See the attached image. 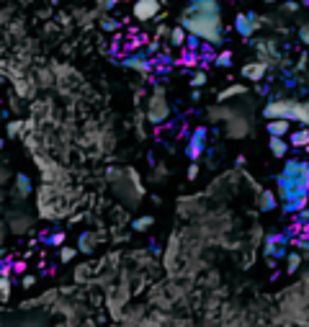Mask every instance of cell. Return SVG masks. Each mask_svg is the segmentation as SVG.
I'll return each mask as SVG.
<instances>
[{
    "label": "cell",
    "instance_id": "6da1fadb",
    "mask_svg": "<svg viewBox=\"0 0 309 327\" xmlns=\"http://www.w3.org/2000/svg\"><path fill=\"white\" fill-rule=\"evenodd\" d=\"M276 193L283 204L286 214H299L309 201V162L289 160L276 176Z\"/></svg>",
    "mask_w": 309,
    "mask_h": 327
},
{
    "label": "cell",
    "instance_id": "7a4b0ae2",
    "mask_svg": "<svg viewBox=\"0 0 309 327\" xmlns=\"http://www.w3.org/2000/svg\"><path fill=\"white\" fill-rule=\"evenodd\" d=\"M181 26L188 34L204 39L206 44H211V47H216V44H222V41H224L222 13H191V11H183Z\"/></svg>",
    "mask_w": 309,
    "mask_h": 327
},
{
    "label": "cell",
    "instance_id": "3957f363",
    "mask_svg": "<svg viewBox=\"0 0 309 327\" xmlns=\"http://www.w3.org/2000/svg\"><path fill=\"white\" fill-rule=\"evenodd\" d=\"M296 114H299V101H294V98H276V101H268L266 108H263V116L268 121L271 119L296 121Z\"/></svg>",
    "mask_w": 309,
    "mask_h": 327
},
{
    "label": "cell",
    "instance_id": "277c9868",
    "mask_svg": "<svg viewBox=\"0 0 309 327\" xmlns=\"http://www.w3.org/2000/svg\"><path fill=\"white\" fill-rule=\"evenodd\" d=\"M291 245V234L289 232H278V234H268L266 237V245H263V255H266L271 263H276V260H283L286 255H289Z\"/></svg>",
    "mask_w": 309,
    "mask_h": 327
},
{
    "label": "cell",
    "instance_id": "5b68a950",
    "mask_svg": "<svg viewBox=\"0 0 309 327\" xmlns=\"http://www.w3.org/2000/svg\"><path fill=\"white\" fill-rule=\"evenodd\" d=\"M131 16L142 24L147 21H154L160 16V0H134V6H131Z\"/></svg>",
    "mask_w": 309,
    "mask_h": 327
},
{
    "label": "cell",
    "instance_id": "8992f818",
    "mask_svg": "<svg viewBox=\"0 0 309 327\" xmlns=\"http://www.w3.org/2000/svg\"><path fill=\"white\" fill-rule=\"evenodd\" d=\"M206 137H209L206 126H196L193 132H191V139H188V147H186V152H188L191 160H198V157L204 155V149H206Z\"/></svg>",
    "mask_w": 309,
    "mask_h": 327
},
{
    "label": "cell",
    "instance_id": "52a82bcc",
    "mask_svg": "<svg viewBox=\"0 0 309 327\" xmlns=\"http://www.w3.org/2000/svg\"><path fill=\"white\" fill-rule=\"evenodd\" d=\"M124 64L129 70H137V72H149L154 67V59L147 54V49H134V52H129Z\"/></svg>",
    "mask_w": 309,
    "mask_h": 327
},
{
    "label": "cell",
    "instance_id": "ba28073f",
    "mask_svg": "<svg viewBox=\"0 0 309 327\" xmlns=\"http://www.w3.org/2000/svg\"><path fill=\"white\" fill-rule=\"evenodd\" d=\"M258 16L255 13H237L235 16V31L242 36V39H250L255 31H258Z\"/></svg>",
    "mask_w": 309,
    "mask_h": 327
},
{
    "label": "cell",
    "instance_id": "9c48e42d",
    "mask_svg": "<svg viewBox=\"0 0 309 327\" xmlns=\"http://www.w3.org/2000/svg\"><path fill=\"white\" fill-rule=\"evenodd\" d=\"M170 114V108H168V103H165V98H163V93L158 91L152 96V101H149V108H147V116H149V121L152 124H160L165 116Z\"/></svg>",
    "mask_w": 309,
    "mask_h": 327
},
{
    "label": "cell",
    "instance_id": "30bf717a",
    "mask_svg": "<svg viewBox=\"0 0 309 327\" xmlns=\"http://www.w3.org/2000/svg\"><path fill=\"white\" fill-rule=\"evenodd\" d=\"M266 72H268V64L266 62H248L245 67H242V77L245 80H253V83H260L263 77H266Z\"/></svg>",
    "mask_w": 309,
    "mask_h": 327
},
{
    "label": "cell",
    "instance_id": "8fae6325",
    "mask_svg": "<svg viewBox=\"0 0 309 327\" xmlns=\"http://www.w3.org/2000/svg\"><path fill=\"white\" fill-rule=\"evenodd\" d=\"M224 132L229 134V137H235V139H240V137H245L248 132H250V121L248 119H235V114L227 119V126H224Z\"/></svg>",
    "mask_w": 309,
    "mask_h": 327
},
{
    "label": "cell",
    "instance_id": "7c38bea8",
    "mask_svg": "<svg viewBox=\"0 0 309 327\" xmlns=\"http://www.w3.org/2000/svg\"><path fill=\"white\" fill-rule=\"evenodd\" d=\"M186 11H191V13H222V6H219V0H191L186 6Z\"/></svg>",
    "mask_w": 309,
    "mask_h": 327
},
{
    "label": "cell",
    "instance_id": "4fadbf2b",
    "mask_svg": "<svg viewBox=\"0 0 309 327\" xmlns=\"http://www.w3.org/2000/svg\"><path fill=\"white\" fill-rule=\"evenodd\" d=\"M266 129H268L271 137H289L291 134V121L289 119H271L266 124Z\"/></svg>",
    "mask_w": 309,
    "mask_h": 327
},
{
    "label": "cell",
    "instance_id": "5bb4252c",
    "mask_svg": "<svg viewBox=\"0 0 309 327\" xmlns=\"http://www.w3.org/2000/svg\"><path fill=\"white\" fill-rule=\"evenodd\" d=\"M258 206H260V211H273L278 206V193H273L271 188H263L258 193Z\"/></svg>",
    "mask_w": 309,
    "mask_h": 327
},
{
    "label": "cell",
    "instance_id": "9a60e30c",
    "mask_svg": "<svg viewBox=\"0 0 309 327\" xmlns=\"http://www.w3.org/2000/svg\"><path fill=\"white\" fill-rule=\"evenodd\" d=\"M268 147H271V155L273 157H278V160H283L286 155H289V142H286L283 137H271V142H268Z\"/></svg>",
    "mask_w": 309,
    "mask_h": 327
},
{
    "label": "cell",
    "instance_id": "2e32d148",
    "mask_svg": "<svg viewBox=\"0 0 309 327\" xmlns=\"http://www.w3.org/2000/svg\"><path fill=\"white\" fill-rule=\"evenodd\" d=\"M289 144L296 147V149H306V147H309V126L291 132V134H289Z\"/></svg>",
    "mask_w": 309,
    "mask_h": 327
},
{
    "label": "cell",
    "instance_id": "e0dca14e",
    "mask_svg": "<svg viewBox=\"0 0 309 327\" xmlns=\"http://www.w3.org/2000/svg\"><path fill=\"white\" fill-rule=\"evenodd\" d=\"M168 41H170V47H186V41H188V31L178 24L175 29H170L168 34Z\"/></svg>",
    "mask_w": 309,
    "mask_h": 327
},
{
    "label": "cell",
    "instance_id": "ac0fdd59",
    "mask_svg": "<svg viewBox=\"0 0 309 327\" xmlns=\"http://www.w3.org/2000/svg\"><path fill=\"white\" fill-rule=\"evenodd\" d=\"M299 268H301V253L294 250V253L286 255V273H296Z\"/></svg>",
    "mask_w": 309,
    "mask_h": 327
},
{
    "label": "cell",
    "instance_id": "d6986e66",
    "mask_svg": "<svg viewBox=\"0 0 309 327\" xmlns=\"http://www.w3.org/2000/svg\"><path fill=\"white\" fill-rule=\"evenodd\" d=\"M245 93V85H229V88H224L222 93H219V101H227L232 96H242Z\"/></svg>",
    "mask_w": 309,
    "mask_h": 327
},
{
    "label": "cell",
    "instance_id": "ffe728a7",
    "mask_svg": "<svg viewBox=\"0 0 309 327\" xmlns=\"http://www.w3.org/2000/svg\"><path fill=\"white\" fill-rule=\"evenodd\" d=\"M296 121L309 126V101H301L299 103V114H296Z\"/></svg>",
    "mask_w": 309,
    "mask_h": 327
},
{
    "label": "cell",
    "instance_id": "44dd1931",
    "mask_svg": "<svg viewBox=\"0 0 309 327\" xmlns=\"http://www.w3.org/2000/svg\"><path fill=\"white\" fill-rule=\"evenodd\" d=\"M214 64H216V67H229V64H232V52H229V49L219 52L216 59H214Z\"/></svg>",
    "mask_w": 309,
    "mask_h": 327
},
{
    "label": "cell",
    "instance_id": "7402d4cb",
    "mask_svg": "<svg viewBox=\"0 0 309 327\" xmlns=\"http://www.w3.org/2000/svg\"><path fill=\"white\" fill-rule=\"evenodd\" d=\"M152 224H154L152 216H139V219H134V224H131V227H134L137 232H144V229H149Z\"/></svg>",
    "mask_w": 309,
    "mask_h": 327
},
{
    "label": "cell",
    "instance_id": "603a6c76",
    "mask_svg": "<svg viewBox=\"0 0 309 327\" xmlns=\"http://www.w3.org/2000/svg\"><path fill=\"white\" fill-rule=\"evenodd\" d=\"M93 245H96V237H93V234H88V232L80 234V250L88 253V250H93Z\"/></svg>",
    "mask_w": 309,
    "mask_h": 327
},
{
    "label": "cell",
    "instance_id": "cb8c5ba5",
    "mask_svg": "<svg viewBox=\"0 0 309 327\" xmlns=\"http://www.w3.org/2000/svg\"><path fill=\"white\" fill-rule=\"evenodd\" d=\"M0 296H3V301L11 299V278H8V276L0 278Z\"/></svg>",
    "mask_w": 309,
    "mask_h": 327
},
{
    "label": "cell",
    "instance_id": "d4e9b609",
    "mask_svg": "<svg viewBox=\"0 0 309 327\" xmlns=\"http://www.w3.org/2000/svg\"><path fill=\"white\" fill-rule=\"evenodd\" d=\"M204 83H206V72H204V70L191 72V85H193V88H201Z\"/></svg>",
    "mask_w": 309,
    "mask_h": 327
},
{
    "label": "cell",
    "instance_id": "484cf974",
    "mask_svg": "<svg viewBox=\"0 0 309 327\" xmlns=\"http://www.w3.org/2000/svg\"><path fill=\"white\" fill-rule=\"evenodd\" d=\"M16 181H18V193H21V196H26V193H31V181H29L26 176H18Z\"/></svg>",
    "mask_w": 309,
    "mask_h": 327
},
{
    "label": "cell",
    "instance_id": "4316f807",
    "mask_svg": "<svg viewBox=\"0 0 309 327\" xmlns=\"http://www.w3.org/2000/svg\"><path fill=\"white\" fill-rule=\"evenodd\" d=\"M75 255H78L75 248H62V250H59V260H62V263H70V260H75Z\"/></svg>",
    "mask_w": 309,
    "mask_h": 327
},
{
    "label": "cell",
    "instance_id": "83f0119b",
    "mask_svg": "<svg viewBox=\"0 0 309 327\" xmlns=\"http://www.w3.org/2000/svg\"><path fill=\"white\" fill-rule=\"evenodd\" d=\"M119 26H121V24H119L116 18H106V21H101V29H103V31H116Z\"/></svg>",
    "mask_w": 309,
    "mask_h": 327
},
{
    "label": "cell",
    "instance_id": "f1b7e54d",
    "mask_svg": "<svg viewBox=\"0 0 309 327\" xmlns=\"http://www.w3.org/2000/svg\"><path fill=\"white\" fill-rule=\"evenodd\" d=\"M299 41H304V44L309 47V21L299 26Z\"/></svg>",
    "mask_w": 309,
    "mask_h": 327
},
{
    "label": "cell",
    "instance_id": "f546056e",
    "mask_svg": "<svg viewBox=\"0 0 309 327\" xmlns=\"http://www.w3.org/2000/svg\"><path fill=\"white\" fill-rule=\"evenodd\" d=\"M49 245H54V248H62V245H64V234H62V232H54V234L49 237Z\"/></svg>",
    "mask_w": 309,
    "mask_h": 327
},
{
    "label": "cell",
    "instance_id": "4dcf8cb0",
    "mask_svg": "<svg viewBox=\"0 0 309 327\" xmlns=\"http://www.w3.org/2000/svg\"><path fill=\"white\" fill-rule=\"evenodd\" d=\"M144 49H147V54L152 57V54H158V52L163 49V44H160V41H158V39H154V41H149V44H147Z\"/></svg>",
    "mask_w": 309,
    "mask_h": 327
},
{
    "label": "cell",
    "instance_id": "1f68e13d",
    "mask_svg": "<svg viewBox=\"0 0 309 327\" xmlns=\"http://www.w3.org/2000/svg\"><path fill=\"white\" fill-rule=\"evenodd\" d=\"M18 132H21V121H11V124H8V134L16 137Z\"/></svg>",
    "mask_w": 309,
    "mask_h": 327
},
{
    "label": "cell",
    "instance_id": "d6a6232c",
    "mask_svg": "<svg viewBox=\"0 0 309 327\" xmlns=\"http://www.w3.org/2000/svg\"><path fill=\"white\" fill-rule=\"evenodd\" d=\"M196 176H198V165H191V168H188V178L193 181Z\"/></svg>",
    "mask_w": 309,
    "mask_h": 327
},
{
    "label": "cell",
    "instance_id": "836d02e7",
    "mask_svg": "<svg viewBox=\"0 0 309 327\" xmlns=\"http://www.w3.org/2000/svg\"><path fill=\"white\" fill-rule=\"evenodd\" d=\"M116 3H121V0H103V6H106V8H114Z\"/></svg>",
    "mask_w": 309,
    "mask_h": 327
},
{
    "label": "cell",
    "instance_id": "e575fe53",
    "mask_svg": "<svg viewBox=\"0 0 309 327\" xmlns=\"http://www.w3.org/2000/svg\"><path fill=\"white\" fill-rule=\"evenodd\" d=\"M24 286H34V276H24Z\"/></svg>",
    "mask_w": 309,
    "mask_h": 327
},
{
    "label": "cell",
    "instance_id": "d590c367",
    "mask_svg": "<svg viewBox=\"0 0 309 327\" xmlns=\"http://www.w3.org/2000/svg\"><path fill=\"white\" fill-rule=\"evenodd\" d=\"M266 3H276V0H266Z\"/></svg>",
    "mask_w": 309,
    "mask_h": 327
}]
</instances>
